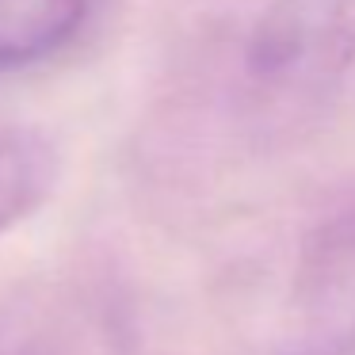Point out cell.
Masks as SVG:
<instances>
[{
    "label": "cell",
    "mask_w": 355,
    "mask_h": 355,
    "mask_svg": "<svg viewBox=\"0 0 355 355\" xmlns=\"http://www.w3.org/2000/svg\"><path fill=\"white\" fill-rule=\"evenodd\" d=\"M355 58V0H275L252 39V69L283 85H317Z\"/></svg>",
    "instance_id": "cell-1"
},
{
    "label": "cell",
    "mask_w": 355,
    "mask_h": 355,
    "mask_svg": "<svg viewBox=\"0 0 355 355\" xmlns=\"http://www.w3.org/2000/svg\"><path fill=\"white\" fill-rule=\"evenodd\" d=\"M96 0H0V65H31L62 50Z\"/></svg>",
    "instance_id": "cell-2"
},
{
    "label": "cell",
    "mask_w": 355,
    "mask_h": 355,
    "mask_svg": "<svg viewBox=\"0 0 355 355\" xmlns=\"http://www.w3.org/2000/svg\"><path fill=\"white\" fill-rule=\"evenodd\" d=\"M54 184V153L31 134L0 138V233L27 218Z\"/></svg>",
    "instance_id": "cell-3"
},
{
    "label": "cell",
    "mask_w": 355,
    "mask_h": 355,
    "mask_svg": "<svg viewBox=\"0 0 355 355\" xmlns=\"http://www.w3.org/2000/svg\"><path fill=\"white\" fill-rule=\"evenodd\" d=\"M0 355H19V352H12V347H0Z\"/></svg>",
    "instance_id": "cell-4"
}]
</instances>
